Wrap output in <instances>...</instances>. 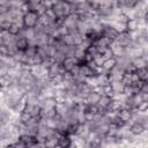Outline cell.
<instances>
[{
	"label": "cell",
	"instance_id": "25",
	"mask_svg": "<svg viewBox=\"0 0 148 148\" xmlns=\"http://www.w3.org/2000/svg\"><path fill=\"white\" fill-rule=\"evenodd\" d=\"M131 117H132L131 110H128V109H119V110H118V118H119L120 120H123L124 123L127 124V123L130 121Z\"/></svg>",
	"mask_w": 148,
	"mask_h": 148
},
{
	"label": "cell",
	"instance_id": "32",
	"mask_svg": "<svg viewBox=\"0 0 148 148\" xmlns=\"http://www.w3.org/2000/svg\"><path fill=\"white\" fill-rule=\"evenodd\" d=\"M66 45H74V39H73V36L71 35V34H65L64 36H61V37H59Z\"/></svg>",
	"mask_w": 148,
	"mask_h": 148
},
{
	"label": "cell",
	"instance_id": "31",
	"mask_svg": "<svg viewBox=\"0 0 148 148\" xmlns=\"http://www.w3.org/2000/svg\"><path fill=\"white\" fill-rule=\"evenodd\" d=\"M114 65H116V59H114V58H110V59L104 60V62H103L102 67L109 72V71H110V69H111V68H112Z\"/></svg>",
	"mask_w": 148,
	"mask_h": 148
},
{
	"label": "cell",
	"instance_id": "30",
	"mask_svg": "<svg viewBox=\"0 0 148 148\" xmlns=\"http://www.w3.org/2000/svg\"><path fill=\"white\" fill-rule=\"evenodd\" d=\"M51 58H52V60H53L54 62L61 64V62L64 61V59L66 58V54L62 53V52H60V51H58V50H54V52H53V54L51 56Z\"/></svg>",
	"mask_w": 148,
	"mask_h": 148
},
{
	"label": "cell",
	"instance_id": "26",
	"mask_svg": "<svg viewBox=\"0 0 148 148\" xmlns=\"http://www.w3.org/2000/svg\"><path fill=\"white\" fill-rule=\"evenodd\" d=\"M132 62V66L136 69V68H141V67H147L148 65V60L142 58V57H138V58H134L131 60Z\"/></svg>",
	"mask_w": 148,
	"mask_h": 148
},
{
	"label": "cell",
	"instance_id": "5",
	"mask_svg": "<svg viewBox=\"0 0 148 148\" xmlns=\"http://www.w3.org/2000/svg\"><path fill=\"white\" fill-rule=\"evenodd\" d=\"M30 73L36 77V79H42L47 75V68L45 66H43L42 64H37V65H31L29 68Z\"/></svg>",
	"mask_w": 148,
	"mask_h": 148
},
{
	"label": "cell",
	"instance_id": "41",
	"mask_svg": "<svg viewBox=\"0 0 148 148\" xmlns=\"http://www.w3.org/2000/svg\"><path fill=\"white\" fill-rule=\"evenodd\" d=\"M1 5H7V0H0V6Z\"/></svg>",
	"mask_w": 148,
	"mask_h": 148
},
{
	"label": "cell",
	"instance_id": "12",
	"mask_svg": "<svg viewBox=\"0 0 148 148\" xmlns=\"http://www.w3.org/2000/svg\"><path fill=\"white\" fill-rule=\"evenodd\" d=\"M12 23H13V16L9 14V12L5 14H0V27L2 30H8Z\"/></svg>",
	"mask_w": 148,
	"mask_h": 148
},
{
	"label": "cell",
	"instance_id": "2",
	"mask_svg": "<svg viewBox=\"0 0 148 148\" xmlns=\"http://www.w3.org/2000/svg\"><path fill=\"white\" fill-rule=\"evenodd\" d=\"M62 24L66 27L67 31L71 34V32H74V31H77V22H79V15L73 13L68 16H66L65 18L61 20Z\"/></svg>",
	"mask_w": 148,
	"mask_h": 148
},
{
	"label": "cell",
	"instance_id": "8",
	"mask_svg": "<svg viewBox=\"0 0 148 148\" xmlns=\"http://www.w3.org/2000/svg\"><path fill=\"white\" fill-rule=\"evenodd\" d=\"M64 73H65V69L62 68L61 64H59V62H54L53 61L51 64V66L47 68V75H49L50 79H52V77H54V76H57L59 74H64Z\"/></svg>",
	"mask_w": 148,
	"mask_h": 148
},
{
	"label": "cell",
	"instance_id": "39",
	"mask_svg": "<svg viewBox=\"0 0 148 148\" xmlns=\"http://www.w3.org/2000/svg\"><path fill=\"white\" fill-rule=\"evenodd\" d=\"M140 95H141V98L143 102H148V92H142V91H139Z\"/></svg>",
	"mask_w": 148,
	"mask_h": 148
},
{
	"label": "cell",
	"instance_id": "9",
	"mask_svg": "<svg viewBox=\"0 0 148 148\" xmlns=\"http://www.w3.org/2000/svg\"><path fill=\"white\" fill-rule=\"evenodd\" d=\"M20 34L28 40L29 44H34V40H35V36H36V30L35 28H27V27H23L20 31ZM35 45V44H34Z\"/></svg>",
	"mask_w": 148,
	"mask_h": 148
},
{
	"label": "cell",
	"instance_id": "36",
	"mask_svg": "<svg viewBox=\"0 0 148 148\" xmlns=\"http://www.w3.org/2000/svg\"><path fill=\"white\" fill-rule=\"evenodd\" d=\"M102 58L104 59V60H106V59H110V58H113V54H112V52H111V50L110 49H106L102 54Z\"/></svg>",
	"mask_w": 148,
	"mask_h": 148
},
{
	"label": "cell",
	"instance_id": "38",
	"mask_svg": "<svg viewBox=\"0 0 148 148\" xmlns=\"http://www.w3.org/2000/svg\"><path fill=\"white\" fill-rule=\"evenodd\" d=\"M9 10V6L8 5H1L0 6V14H5Z\"/></svg>",
	"mask_w": 148,
	"mask_h": 148
},
{
	"label": "cell",
	"instance_id": "18",
	"mask_svg": "<svg viewBox=\"0 0 148 148\" xmlns=\"http://www.w3.org/2000/svg\"><path fill=\"white\" fill-rule=\"evenodd\" d=\"M99 97H101V95L92 89V91H90L87 95V97L84 98V104H87V105H96L98 99H99Z\"/></svg>",
	"mask_w": 148,
	"mask_h": 148
},
{
	"label": "cell",
	"instance_id": "19",
	"mask_svg": "<svg viewBox=\"0 0 148 148\" xmlns=\"http://www.w3.org/2000/svg\"><path fill=\"white\" fill-rule=\"evenodd\" d=\"M106 24H109L110 27H112L118 34L126 31V22H121V21H117V20H112L110 22H108Z\"/></svg>",
	"mask_w": 148,
	"mask_h": 148
},
{
	"label": "cell",
	"instance_id": "7",
	"mask_svg": "<svg viewBox=\"0 0 148 148\" xmlns=\"http://www.w3.org/2000/svg\"><path fill=\"white\" fill-rule=\"evenodd\" d=\"M120 46H123V47H127V46H130L131 44H132V38H131V36H130V32L128 31H124V32H120V34H118V36L116 37V39H114Z\"/></svg>",
	"mask_w": 148,
	"mask_h": 148
},
{
	"label": "cell",
	"instance_id": "33",
	"mask_svg": "<svg viewBox=\"0 0 148 148\" xmlns=\"http://www.w3.org/2000/svg\"><path fill=\"white\" fill-rule=\"evenodd\" d=\"M140 0H123V7H126V8H133L138 5Z\"/></svg>",
	"mask_w": 148,
	"mask_h": 148
},
{
	"label": "cell",
	"instance_id": "42",
	"mask_svg": "<svg viewBox=\"0 0 148 148\" xmlns=\"http://www.w3.org/2000/svg\"><path fill=\"white\" fill-rule=\"evenodd\" d=\"M64 1H66V2H68V3H74V2H75V0H64Z\"/></svg>",
	"mask_w": 148,
	"mask_h": 148
},
{
	"label": "cell",
	"instance_id": "21",
	"mask_svg": "<svg viewBox=\"0 0 148 148\" xmlns=\"http://www.w3.org/2000/svg\"><path fill=\"white\" fill-rule=\"evenodd\" d=\"M28 40L18 32L16 36H15V46L17 47V50H22V51H24L25 49H27V46H28Z\"/></svg>",
	"mask_w": 148,
	"mask_h": 148
},
{
	"label": "cell",
	"instance_id": "23",
	"mask_svg": "<svg viewBox=\"0 0 148 148\" xmlns=\"http://www.w3.org/2000/svg\"><path fill=\"white\" fill-rule=\"evenodd\" d=\"M138 79L142 82H147L148 81V68L147 67H141V68H136L134 69Z\"/></svg>",
	"mask_w": 148,
	"mask_h": 148
},
{
	"label": "cell",
	"instance_id": "3",
	"mask_svg": "<svg viewBox=\"0 0 148 148\" xmlns=\"http://www.w3.org/2000/svg\"><path fill=\"white\" fill-rule=\"evenodd\" d=\"M38 18L39 15L37 13H35L34 10H29L23 14V24L27 28H34L38 23Z\"/></svg>",
	"mask_w": 148,
	"mask_h": 148
},
{
	"label": "cell",
	"instance_id": "1",
	"mask_svg": "<svg viewBox=\"0 0 148 148\" xmlns=\"http://www.w3.org/2000/svg\"><path fill=\"white\" fill-rule=\"evenodd\" d=\"M52 12L56 16L57 20H62L66 16L73 14V9H72V3H68L64 0H60L56 3H53L52 6Z\"/></svg>",
	"mask_w": 148,
	"mask_h": 148
},
{
	"label": "cell",
	"instance_id": "27",
	"mask_svg": "<svg viewBox=\"0 0 148 148\" xmlns=\"http://www.w3.org/2000/svg\"><path fill=\"white\" fill-rule=\"evenodd\" d=\"M0 61L5 65V66H7L8 68H10V67H14V66H16L17 65V62L15 61V59L12 57V56H2L1 58H0Z\"/></svg>",
	"mask_w": 148,
	"mask_h": 148
},
{
	"label": "cell",
	"instance_id": "22",
	"mask_svg": "<svg viewBox=\"0 0 148 148\" xmlns=\"http://www.w3.org/2000/svg\"><path fill=\"white\" fill-rule=\"evenodd\" d=\"M57 114L56 112V108H40V112H39V117L40 118H52Z\"/></svg>",
	"mask_w": 148,
	"mask_h": 148
},
{
	"label": "cell",
	"instance_id": "15",
	"mask_svg": "<svg viewBox=\"0 0 148 148\" xmlns=\"http://www.w3.org/2000/svg\"><path fill=\"white\" fill-rule=\"evenodd\" d=\"M109 49L111 50L112 54H113V58H118V57H123L124 56V47L120 46L116 40H112Z\"/></svg>",
	"mask_w": 148,
	"mask_h": 148
},
{
	"label": "cell",
	"instance_id": "17",
	"mask_svg": "<svg viewBox=\"0 0 148 148\" xmlns=\"http://www.w3.org/2000/svg\"><path fill=\"white\" fill-rule=\"evenodd\" d=\"M79 74L83 75L84 77H88V76H91V75H96V71H94L87 62H83V64H80V71H79Z\"/></svg>",
	"mask_w": 148,
	"mask_h": 148
},
{
	"label": "cell",
	"instance_id": "14",
	"mask_svg": "<svg viewBox=\"0 0 148 148\" xmlns=\"http://www.w3.org/2000/svg\"><path fill=\"white\" fill-rule=\"evenodd\" d=\"M76 64H79V60L75 57H66L61 62V66L65 69V72H69Z\"/></svg>",
	"mask_w": 148,
	"mask_h": 148
},
{
	"label": "cell",
	"instance_id": "44",
	"mask_svg": "<svg viewBox=\"0 0 148 148\" xmlns=\"http://www.w3.org/2000/svg\"><path fill=\"white\" fill-rule=\"evenodd\" d=\"M23 1H24V2H27V1H28V0H23Z\"/></svg>",
	"mask_w": 148,
	"mask_h": 148
},
{
	"label": "cell",
	"instance_id": "4",
	"mask_svg": "<svg viewBox=\"0 0 148 148\" xmlns=\"http://www.w3.org/2000/svg\"><path fill=\"white\" fill-rule=\"evenodd\" d=\"M112 101V97L108 94H104V95H101L97 104H96V108H97V112L98 113H105L108 108H109V104L111 103Z\"/></svg>",
	"mask_w": 148,
	"mask_h": 148
},
{
	"label": "cell",
	"instance_id": "34",
	"mask_svg": "<svg viewBox=\"0 0 148 148\" xmlns=\"http://www.w3.org/2000/svg\"><path fill=\"white\" fill-rule=\"evenodd\" d=\"M86 82H87L90 87L95 88V87L97 86V77H96V75H91V76L86 77Z\"/></svg>",
	"mask_w": 148,
	"mask_h": 148
},
{
	"label": "cell",
	"instance_id": "20",
	"mask_svg": "<svg viewBox=\"0 0 148 148\" xmlns=\"http://www.w3.org/2000/svg\"><path fill=\"white\" fill-rule=\"evenodd\" d=\"M69 111H71V109H69L65 103H62L61 101H58V102H57V105H56V112H57L58 116H60V117H65V116L68 114Z\"/></svg>",
	"mask_w": 148,
	"mask_h": 148
},
{
	"label": "cell",
	"instance_id": "10",
	"mask_svg": "<svg viewBox=\"0 0 148 148\" xmlns=\"http://www.w3.org/2000/svg\"><path fill=\"white\" fill-rule=\"evenodd\" d=\"M23 112L28 113L30 117H37V116H39L40 106H39V104H30V103H25L24 109H23Z\"/></svg>",
	"mask_w": 148,
	"mask_h": 148
},
{
	"label": "cell",
	"instance_id": "24",
	"mask_svg": "<svg viewBox=\"0 0 148 148\" xmlns=\"http://www.w3.org/2000/svg\"><path fill=\"white\" fill-rule=\"evenodd\" d=\"M130 131H131L134 135H140V134H142V133L146 131V128H145L140 123L134 121V123H132V124L130 125Z\"/></svg>",
	"mask_w": 148,
	"mask_h": 148
},
{
	"label": "cell",
	"instance_id": "13",
	"mask_svg": "<svg viewBox=\"0 0 148 148\" xmlns=\"http://www.w3.org/2000/svg\"><path fill=\"white\" fill-rule=\"evenodd\" d=\"M57 147H61V148L72 147V138H71V135H67V134L62 133V134L58 138Z\"/></svg>",
	"mask_w": 148,
	"mask_h": 148
},
{
	"label": "cell",
	"instance_id": "40",
	"mask_svg": "<svg viewBox=\"0 0 148 148\" xmlns=\"http://www.w3.org/2000/svg\"><path fill=\"white\" fill-rule=\"evenodd\" d=\"M86 1H87V0H75V2H74V3H76V5H77V3H82V2H86Z\"/></svg>",
	"mask_w": 148,
	"mask_h": 148
},
{
	"label": "cell",
	"instance_id": "37",
	"mask_svg": "<svg viewBox=\"0 0 148 148\" xmlns=\"http://www.w3.org/2000/svg\"><path fill=\"white\" fill-rule=\"evenodd\" d=\"M92 60H94V62L99 67V66H102L103 65V62H104V59L102 58V56L101 54H98V56H96L95 58H92Z\"/></svg>",
	"mask_w": 148,
	"mask_h": 148
},
{
	"label": "cell",
	"instance_id": "43",
	"mask_svg": "<svg viewBox=\"0 0 148 148\" xmlns=\"http://www.w3.org/2000/svg\"><path fill=\"white\" fill-rule=\"evenodd\" d=\"M52 1V3H56V2H58V1H60V0H51Z\"/></svg>",
	"mask_w": 148,
	"mask_h": 148
},
{
	"label": "cell",
	"instance_id": "45",
	"mask_svg": "<svg viewBox=\"0 0 148 148\" xmlns=\"http://www.w3.org/2000/svg\"><path fill=\"white\" fill-rule=\"evenodd\" d=\"M0 45H1V40H0Z\"/></svg>",
	"mask_w": 148,
	"mask_h": 148
},
{
	"label": "cell",
	"instance_id": "11",
	"mask_svg": "<svg viewBox=\"0 0 148 148\" xmlns=\"http://www.w3.org/2000/svg\"><path fill=\"white\" fill-rule=\"evenodd\" d=\"M101 36H104L111 40H114L116 37L118 36V32L112 28L110 27L109 24H103V29H102V32H101Z\"/></svg>",
	"mask_w": 148,
	"mask_h": 148
},
{
	"label": "cell",
	"instance_id": "6",
	"mask_svg": "<svg viewBox=\"0 0 148 148\" xmlns=\"http://www.w3.org/2000/svg\"><path fill=\"white\" fill-rule=\"evenodd\" d=\"M125 74V71L118 66V65H114L108 73V76H109V81H120L123 80V76Z\"/></svg>",
	"mask_w": 148,
	"mask_h": 148
},
{
	"label": "cell",
	"instance_id": "28",
	"mask_svg": "<svg viewBox=\"0 0 148 148\" xmlns=\"http://www.w3.org/2000/svg\"><path fill=\"white\" fill-rule=\"evenodd\" d=\"M139 21L136 18H128L126 21V31H134L136 29H139Z\"/></svg>",
	"mask_w": 148,
	"mask_h": 148
},
{
	"label": "cell",
	"instance_id": "29",
	"mask_svg": "<svg viewBox=\"0 0 148 148\" xmlns=\"http://www.w3.org/2000/svg\"><path fill=\"white\" fill-rule=\"evenodd\" d=\"M96 77H97V86H109L110 81L108 74H96Z\"/></svg>",
	"mask_w": 148,
	"mask_h": 148
},
{
	"label": "cell",
	"instance_id": "16",
	"mask_svg": "<svg viewBox=\"0 0 148 148\" xmlns=\"http://www.w3.org/2000/svg\"><path fill=\"white\" fill-rule=\"evenodd\" d=\"M125 83L120 80V81H111L109 83V87L111 89V94H119V92H123L124 91V88H125Z\"/></svg>",
	"mask_w": 148,
	"mask_h": 148
},
{
	"label": "cell",
	"instance_id": "35",
	"mask_svg": "<svg viewBox=\"0 0 148 148\" xmlns=\"http://www.w3.org/2000/svg\"><path fill=\"white\" fill-rule=\"evenodd\" d=\"M21 27L20 25H17V24H15V23H12L10 24V27L8 28V31L9 32H12V34H14V35H17L20 31H21Z\"/></svg>",
	"mask_w": 148,
	"mask_h": 148
}]
</instances>
